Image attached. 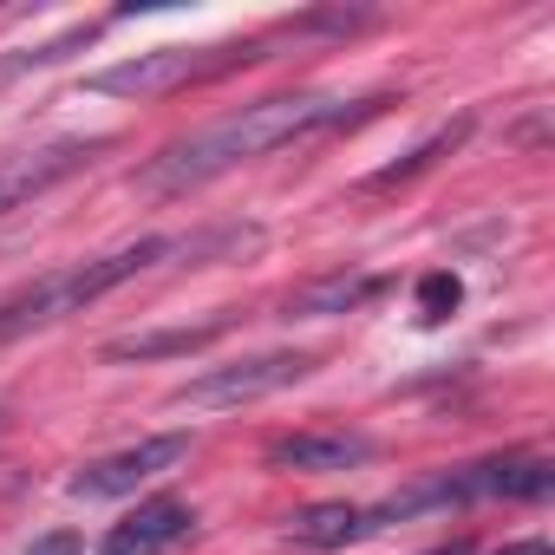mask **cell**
Masks as SVG:
<instances>
[{
    "instance_id": "cell-1",
    "label": "cell",
    "mask_w": 555,
    "mask_h": 555,
    "mask_svg": "<svg viewBox=\"0 0 555 555\" xmlns=\"http://www.w3.org/2000/svg\"><path fill=\"white\" fill-rule=\"evenodd\" d=\"M379 105H386V99L347 105V99H321V92L255 99V105H242V112H229V118L190 131V138H177L170 151H157V157L138 170V190H151V196H190V190L216 183L222 170H235V164H248V157H261V151H282V144L314 138V131L360 125V118H373Z\"/></svg>"
},
{
    "instance_id": "cell-2",
    "label": "cell",
    "mask_w": 555,
    "mask_h": 555,
    "mask_svg": "<svg viewBox=\"0 0 555 555\" xmlns=\"http://www.w3.org/2000/svg\"><path fill=\"white\" fill-rule=\"evenodd\" d=\"M255 229H209V235H144L131 248H112L99 261H73L60 274H40L34 288H21L8 308H0V347L21 340V334H40L66 314H86L92 301H105L118 282H131V274L157 268L164 255H222V248H248Z\"/></svg>"
},
{
    "instance_id": "cell-3",
    "label": "cell",
    "mask_w": 555,
    "mask_h": 555,
    "mask_svg": "<svg viewBox=\"0 0 555 555\" xmlns=\"http://www.w3.org/2000/svg\"><path fill=\"white\" fill-rule=\"evenodd\" d=\"M235 60H255V53L248 47H157V53H131V60L92 73L86 86L92 92H112V99H157V92H177L190 79L229 73Z\"/></svg>"
},
{
    "instance_id": "cell-4",
    "label": "cell",
    "mask_w": 555,
    "mask_h": 555,
    "mask_svg": "<svg viewBox=\"0 0 555 555\" xmlns=\"http://www.w3.org/2000/svg\"><path fill=\"white\" fill-rule=\"evenodd\" d=\"M314 373V353H261V360H235V366H209L196 373L190 386L170 392V405H190V412H229V405H255L268 392H282L295 379Z\"/></svg>"
},
{
    "instance_id": "cell-5",
    "label": "cell",
    "mask_w": 555,
    "mask_h": 555,
    "mask_svg": "<svg viewBox=\"0 0 555 555\" xmlns=\"http://www.w3.org/2000/svg\"><path fill=\"white\" fill-rule=\"evenodd\" d=\"M177 464H190V438H183V431L138 438V444H125V451H112V457H92V464L73 477V496H86V503H99V496H131V490L170 477Z\"/></svg>"
},
{
    "instance_id": "cell-6",
    "label": "cell",
    "mask_w": 555,
    "mask_h": 555,
    "mask_svg": "<svg viewBox=\"0 0 555 555\" xmlns=\"http://www.w3.org/2000/svg\"><path fill=\"white\" fill-rule=\"evenodd\" d=\"M99 151H105V138H60V144H40V151H8L0 157V216L21 209L40 190H53L60 177L86 170Z\"/></svg>"
},
{
    "instance_id": "cell-7",
    "label": "cell",
    "mask_w": 555,
    "mask_h": 555,
    "mask_svg": "<svg viewBox=\"0 0 555 555\" xmlns=\"http://www.w3.org/2000/svg\"><path fill=\"white\" fill-rule=\"evenodd\" d=\"M190 522H196V509H190L183 496H151V503H138V509L105 535L99 555H164V548H177V542L190 535Z\"/></svg>"
},
{
    "instance_id": "cell-8",
    "label": "cell",
    "mask_w": 555,
    "mask_h": 555,
    "mask_svg": "<svg viewBox=\"0 0 555 555\" xmlns=\"http://www.w3.org/2000/svg\"><path fill=\"white\" fill-rule=\"evenodd\" d=\"M366 457H373V438L360 431H295V438L268 444V464H282V470H353Z\"/></svg>"
},
{
    "instance_id": "cell-9",
    "label": "cell",
    "mask_w": 555,
    "mask_h": 555,
    "mask_svg": "<svg viewBox=\"0 0 555 555\" xmlns=\"http://www.w3.org/2000/svg\"><path fill=\"white\" fill-rule=\"evenodd\" d=\"M555 483V464L548 457H496V464H477L464 470V490L470 496H516V503H542Z\"/></svg>"
},
{
    "instance_id": "cell-10",
    "label": "cell",
    "mask_w": 555,
    "mask_h": 555,
    "mask_svg": "<svg viewBox=\"0 0 555 555\" xmlns=\"http://www.w3.org/2000/svg\"><path fill=\"white\" fill-rule=\"evenodd\" d=\"M379 288H386L379 274H327V282H314V288L288 295V321H327V314H353V308H366Z\"/></svg>"
},
{
    "instance_id": "cell-11",
    "label": "cell",
    "mask_w": 555,
    "mask_h": 555,
    "mask_svg": "<svg viewBox=\"0 0 555 555\" xmlns=\"http://www.w3.org/2000/svg\"><path fill=\"white\" fill-rule=\"evenodd\" d=\"M216 334H229V314L196 321V327H164V334H125V340H112V347H105V360H164V353H196V347H209Z\"/></svg>"
},
{
    "instance_id": "cell-12",
    "label": "cell",
    "mask_w": 555,
    "mask_h": 555,
    "mask_svg": "<svg viewBox=\"0 0 555 555\" xmlns=\"http://www.w3.org/2000/svg\"><path fill=\"white\" fill-rule=\"evenodd\" d=\"M360 535H373L360 503H314L295 516V542H308V548H347Z\"/></svg>"
},
{
    "instance_id": "cell-13",
    "label": "cell",
    "mask_w": 555,
    "mask_h": 555,
    "mask_svg": "<svg viewBox=\"0 0 555 555\" xmlns=\"http://www.w3.org/2000/svg\"><path fill=\"white\" fill-rule=\"evenodd\" d=\"M464 131H470V118H451V125H444V131H431V138H425V144H418V151H412L405 164H392V170H379V177H373V190H392V183H405V177H418V170H431V164H438L444 151H457V144H464Z\"/></svg>"
},
{
    "instance_id": "cell-14",
    "label": "cell",
    "mask_w": 555,
    "mask_h": 555,
    "mask_svg": "<svg viewBox=\"0 0 555 555\" xmlns=\"http://www.w3.org/2000/svg\"><path fill=\"white\" fill-rule=\"evenodd\" d=\"M457 301H464L457 274H425V282H418V321H444Z\"/></svg>"
},
{
    "instance_id": "cell-15",
    "label": "cell",
    "mask_w": 555,
    "mask_h": 555,
    "mask_svg": "<svg viewBox=\"0 0 555 555\" xmlns=\"http://www.w3.org/2000/svg\"><path fill=\"white\" fill-rule=\"evenodd\" d=\"M27 555H79V535H73V529H60V535H40Z\"/></svg>"
},
{
    "instance_id": "cell-16",
    "label": "cell",
    "mask_w": 555,
    "mask_h": 555,
    "mask_svg": "<svg viewBox=\"0 0 555 555\" xmlns=\"http://www.w3.org/2000/svg\"><path fill=\"white\" fill-rule=\"evenodd\" d=\"M496 555H548V542L535 535V542H509V548H496Z\"/></svg>"
}]
</instances>
